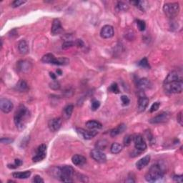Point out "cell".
Listing matches in <instances>:
<instances>
[{
  "label": "cell",
  "instance_id": "13",
  "mask_svg": "<svg viewBox=\"0 0 183 183\" xmlns=\"http://www.w3.org/2000/svg\"><path fill=\"white\" fill-rule=\"evenodd\" d=\"M115 34V30L114 27L111 25H105L102 28L100 31L101 37L104 39H110Z\"/></svg>",
  "mask_w": 183,
  "mask_h": 183
},
{
  "label": "cell",
  "instance_id": "6",
  "mask_svg": "<svg viewBox=\"0 0 183 183\" xmlns=\"http://www.w3.org/2000/svg\"><path fill=\"white\" fill-rule=\"evenodd\" d=\"M170 113L168 112H162L159 113L158 115L154 116L153 118L150 119L149 123L151 124H161V123H165L170 120Z\"/></svg>",
  "mask_w": 183,
  "mask_h": 183
},
{
  "label": "cell",
  "instance_id": "32",
  "mask_svg": "<svg viewBox=\"0 0 183 183\" xmlns=\"http://www.w3.org/2000/svg\"><path fill=\"white\" fill-rule=\"evenodd\" d=\"M133 137H134V136L131 135H128L127 136H125L124 140H123L124 145L126 147L130 145V144L132 143V141H133Z\"/></svg>",
  "mask_w": 183,
  "mask_h": 183
},
{
  "label": "cell",
  "instance_id": "38",
  "mask_svg": "<svg viewBox=\"0 0 183 183\" xmlns=\"http://www.w3.org/2000/svg\"><path fill=\"white\" fill-rule=\"evenodd\" d=\"M75 44V42H72V41H66L63 43L62 44V49H66L70 48V47H73Z\"/></svg>",
  "mask_w": 183,
  "mask_h": 183
},
{
  "label": "cell",
  "instance_id": "39",
  "mask_svg": "<svg viewBox=\"0 0 183 183\" xmlns=\"http://www.w3.org/2000/svg\"><path fill=\"white\" fill-rule=\"evenodd\" d=\"M25 3H26V1H22V0H15V1H14L12 3H11V7L14 8L18 7L21 6L22 4H24Z\"/></svg>",
  "mask_w": 183,
  "mask_h": 183
},
{
  "label": "cell",
  "instance_id": "30",
  "mask_svg": "<svg viewBox=\"0 0 183 183\" xmlns=\"http://www.w3.org/2000/svg\"><path fill=\"white\" fill-rule=\"evenodd\" d=\"M117 8L118 9L119 11H126L129 9V6H128L126 3H125V2H117Z\"/></svg>",
  "mask_w": 183,
  "mask_h": 183
},
{
  "label": "cell",
  "instance_id": "43",
  "mask_svg": "<svg viewBox=\"0 0 183 183\" xmlns=\"http://www.w3.org/2000/svg\"><path fill=\"white\" fill-rule=\"evenodd\" d=\"M182 175H174L173 177V180H175V182H182Z\"/></svg>",
  "mask_w": 183,
  "mask_h": 183
},
{
  "label": "cell",
  "instance_id": "36",
  "mask_svg": "<svg viewBox=\"0 0 183 183\" xmlns=\"http://www.w3.org/2000/svg\"><path fill=\"white\" fill-rule=\"evenodd\" d=\"M99 106H100V102L97 100V99H94L93 101L92 102V110L93 111H96L97 109L99 108Z\"/></svg>",
  "mask_w": 183,
  "mask_h": 183
},
{
  "label": "cell",
  "instance_id": "2",
  "mask_svg": "<svg viewBox=\"0 0 183 183\" xmlns=\"http://www.w3.org/2000/svg\"><path fill=\"white\" fill-rule=\"evenodd\" d=\"M166 172L165 166L160 162L156 163L149 168L148 172L145 175L146 181L149 182H154L162 179Z\"/></svg>",
  "mask_w": 183,
  "mask_h": 183
},
{
  "label": "cell",
  "instance_id": "8",
  "mask_svg": "<svg viewBox=\"0 0 183 183\" xmlns=\"http://www.w3.org/2000/svg\"><path fill=\"white\" fill-rule=\"evenodd\" d=\"M47 146L46 144H42L41 145H39L37 149V153L35 154L34 158H32V160L34 162H38L43 160L44 159L46 158L47 155Z\"/></svg>",
  "mask_w": 183,
  "mask_h": 183
},
{
  "label": "cell",
  "instance_id": "19",
  "mask_svg": "<svg viewBox=\"0 0 183 183\" xmlns=\"http://www.w3.org/2000/svg\"><path fill=\"white\" fill-rule=\"evenodd\" d=\"M42 62L47 64H52V65H57V58H56L52 54H47L42 57Z\"/></svg>",
  "mask_w": 183,
  "mask_h": 183
},
{
  "label": "cell",
  "instance_id": "3",
  "mask_svg": "<svg viewBox=\"0 0 183 183\" xmlns=\"http://www.w3.org/2000/svg\"><path fill=\"white\" fill-rule=\"evenodd\" d=\"M29 115V111H28L27 108L24 104H20L18 107L17 110H16L15 113V116H14V120H15L16 127L20 130L25 129Z\"/></svg>",
  "mask_w": 183,
  "mask_h": 183
},
{
  "label": "cell",
  "instance_id": "22",
  "mask_svg": "<svg viewBox=\"0 0 183 183\" xmlns=\"http://www.w3.org/2000/svg\"><path fill=\"white\" fill-rule=\"evenodd\" d=\"M86 127L90 130L102 129L103 125L98 121L96 120H89L86 122Z\"/></svg>",
  "mask_w": 183,
  "mask_h": 183
},
{
  "label": "cell",
  "instance_id": "21",
  "mask_svg": "<svg viewBox=\"0 0 183 183\" xmlns=\"http://www.w3.org/2000/svg\"><path fill=\"white\" fill-rule=\"evenodd\" d=\"M150 159L151 158L149 155L144 156V158H141L140 160L137 162L136 167L138 169V170H142V169L145 167L146 166L148 165L149 162H150Z\"/></svg>",
  "mask_w": 183,
  "mask_h": 183
},
{
  "label": "cell",
  "instance_id": "45",
  "mask_svg": "<svg viewBox=\"0 0 183 183\" xmlns=\"http://www.w3.org/2000/svg\"><path fill=\"white\" fill-rule=\"evenodd\" d=\"M75 44L76 45V46L79 47H82L83 46H84V42H83L82 40L81 39H77L75 42Z\"/></svg>",
  "mask_w": 183,
  "mask_h": 183
},
{
  "label": "cell",
  "instance_id": "4",
  "mask_svg": "<svg viewBox=\"0 0 183 183\" xmlns=\"http://www.w3.org/2000/svg\"><path fill=\"white\" fill-rule=\"evenodd\" d=\"M164 90L168 94H180L183 89L182 80L174 81L164 84Z\"/></svg>",
  "mask_w": 183,
  "mask_h": 183
},
{
  "label": "cell",
  "instance_id": "24",
  "mask_svg": "<svg viewBox=\"0 0 183 183\" xmlns=\"http://www.w3.org/2000/svg\"><path fill=\"white\" fill-rule=\"evenodd\" d=\"M19 52L22 54H27L29 52V47L25 40H21L18 44Z\"/></svg>",
  "mask_w": 183,
  "mask_h": 183
},
{
  "label": "cell",
  "instance_id": "48",
  "mask_svg": "<svg viewBox=\"0 0 183 183\" xmlns=\"http://www.w3.org/2000/svg\"><path fill=\"white\" fill-rule=\"evenodd\" d=\"M49 75H50V77L52 80H56V78H57V76L54 75V74L53 72H50L49 73Z\"/></svg>",
  "mask_w": 183,
  "mask_h": 183
},
{
  "label": "cell",
  "instance_id": "41",
  "mask_svg": "<svg viewBox=\"0 0 183 183\" xmlns=\"http://www.w3.org/2000/svg\"><path fill=\"white\" fill-rule=\"evenodd\" d=\"M1 142L2 144H11L12 143L14 142V140L13 139H11V138H9V137H2L1 138Z\"/></svg>",
  "mask_w": 183,
  "mask_h": 183
},
{
  "label": "cell",
  "instance_id": "34",
  "mask_svg": "<svg viewBox=\"0 0 183 183\" xmlns=\"http://www.w3.org/2000/svg\"><path fill=\"white\" fill-rule=\"evenodd\" d=\"M109 90H110V92H113V93H115V94H119V93H120V89H119L118 85L116 82H114L110 85V88H109Z\"/></svg>",
  "mask_w": 183,
  "mask_h": 183
},
{
  "label": "cell",
  "instance_id": "28",
  "mask_svg": "<svg viewBox=\"0 0 183 183\" xmlns=\"http://www.w3.org/2000/svg\"><path fill=\"white\" fill-rule=\"evenodd\" d=\"M108 142L106 140H100L99 141L97 142L96 143V148L100 150H103L105 149V148L108 147Z\"/></svg>",
  "mask_w": 183,
  "mask_h": 183
},
{
  "label": "cell",
  "instance_id": "11",
  "mask_svg": "<svg viewBox=\"0 0 183 183\" xmlns=\"http://www.w3.org/2000/svg\"><path fill=\"white\" fill-rule=\"evenodd\" d=\"M14 108V104L11 100L7 98H1L0 99V109L4 113H9Z\"/></svg>",
  "mask_w": 183,
  "mask_h": 183
},
{
  "label": "cell",
  "instance_id": "25",
  "mask_svg": "<svg viewBox=\"0 0 183 183\" xmlns=\"http://www.w3.org/2000/svg\"><path fill=\"white\" fill-rule=\"evenodd\" d=\"M16 89L19 92H24L27 91L28 89H29V87H28L27 83L25 80H21L19 81V82L16 84Z\"/></svg>",
  "mask_w": 183,
  "mask_h": 183
},
{
  "label": "cell",
  "instance_id": "10",
  "mask_svg": "<svg viewBox=\"0 0 183 183\" xmlns=\"http://www.w3.org/2000/svg\"><path fill=\"white\" fill-rule=\"evenodd\" d=\"M76 131L80 137H82L85 140H91L98 134V132H97L96 130H90L89 131V130H86L82 129V128H77Z\"/></svg>",
  "mask_w": 183,
  "mask_h": 183
},
{
  "label": "cell",
  "instance_id": "14",
  "mask_svg": "<svg viewBox=\"0 0 183 183\" xmlns=\"http://www.w3.org/2000/svg\"><path fill=\"white\" fill-rule=\"evenodd\" d=\"M149 104V99L147 97L142 94V95H140L139 99H138V104H137V111L138 112H142L146 110Z\"/></svg>",
  "mask_w": 183,
  "mask_h": 183
},
{
  "label": "cell",
  "instance_id": "15",
  "mask_svg": "<svg viewBox=\"0 0 183 183\" xmlns=\"http://www.w3.org/2000/svg\"><path fill=\"white\" fill-rule=\"evenodd\" d=\"M17 69L21 72H29L32 69V64L27 60H21L17 63Z\"/></svg>",
  "mask_w": 183,
  "mask_h": 183
},
{
  "label": "cell",
  "instance_id": "16",
  "mask_svg": "<svg viewBox=\"0 0 183 183\" xmlns=\"http://www.w3.org/2000/svg\"><path fill=\"white\" fill-rule=\"evenodd\" d=\"M179 80H182V76L179 72H176V71H172V72L169 73L168 75L166 77L165 81H164V84Z\"/></svg>",
  "mask_w": 183,
  "mask_h": 183
},
{
  "label": "cell",
  "instance_id": "50",
  "mask_svg": "<svg viewBox=\"0 0 183 183\" xmlns=\"http://www.w3.org/2000/svg\"><path fill=\"white\" fill-rule=\"evenodd\" d=\"M57 74H58L59 75H62V71L61 70H57Z\"/></svg>",
  "mask_w": 183,
  "mask_h": 183
},
{
  "label": "cell",
  "instance_id": "35",
  "mask_svg": "<svg viewBox=\"0 0 183 183\" xmlns=\"http://www.w3.org/2000/svg\"><path fill=\"white\" fill-rule=\"evenodd\" d=\"M49 87L53 90H58L60 89V84H59L57 81L54 80L49 84Z\"/></svg>",
  "mask_w": 183,
  "mask_h": 183
},
{
  "label": "cell",
  "instance_id": "44",
  "mask_svg": "<svg viewBox=\"0 0 183 183\" xmlns=\"http://www.w3.org/2000/svg\"><path fill=\"white\" fill-rule=\"evenodd\" d=\"M182 112H180L177 115V122L180 123V125L182 126Z\"/></svg>",
  "mask_w": 183,
  "mask_h": 183
},
{
  "label": "cell",
  "instance_id": "49",
  "mask_svg": "<svg viewBox=\"0 0 183 183\" xmlns=\"http://www.w3.org/2000/svg\"><path fill=\"white\" fill-rule=\"evenodd\" d=\"M8 167L10 168V169H15L17 167L15 165H8Z\"/></svg>",
  "mask_w": 183,
  "mask_h": 183
},
{
  "label": "cell",
  "instance_id": "42",
  "mask_svg": "<svg viewBox=\"0 0 183 183\" xmlns=\"http://www.w3.org/2000/svg\"><path fill=\"white\" fill-rule=\"evenodd\" d=\"M32 182L34 183H43L44 182V180L40 177L39 175H36L34 176V178H33Z\"/></svg>",
  "mask_w": 183,
  "mask_h": 183
},
{
  "label": "cell",
  "instance_id": "31",
  "mask_svg": "<svg viewBox=\"0 0 183 183\" xmlns=\"http://www.w3.org/2000/svg\"><path fill=\"white\" fill-rule=\"evenodd\" d=\"M138 65L140 66H141V67L144 68V69H149V67H150V66H149V62H148V60H147V59L146 57H144L142 59H141V60L139 62Z\"/></svg>",
  "mask_w": 183,
  "mask_h": 183
},
{
  "label": "cell",
  "instance_id": "18",
  "mask_svg": "<svg viewBox=\"0 0 183 183\" xmlns=\"http://www.w3.org/2000/svg\"><path fill=\"white\" fill-rule=\"evenodd\" d=\"M151 82L147 78H141V79L138 80L137 82V87L141 91H144V89H149L151 87Z\"/></svg>",
  "mask_w": 183,
  "mask_h": 183
},
{
  "label": "cell",
  "instance_id": "5",
  "mask_svg": "<svg viewBox=\"0 0 183 183\" xmlns=\"http://www.w3.org/2000/svg\"><path fill=\"white\" fill-rule=\"evenodd\" d=\"M180 4L177 2L166 3L163 6V11L168 18L173 19L177 16L180 13Z\"/></svg>",
  "mask_w": 183,
  "mask_h": 183
},
{
  "label": "cell",
  "instance_id": "9",
  "mask_svg": "<svg viewBox=\"0 0 183 183\" xmlns=\"http://www.w3.org/2000/svg\"><path fill=\"white\" fill-rule=\"evenodd\" d=\"M91 158L93 159L94 161L99 163H104L107 160V156L103 151L98 149H92L90 153Z\"/></svg>",
  "mask_w": 183,
  "mask_h": 183
},
{
  "label": "cell",
  "instance_id": "17",
  "mask_svg": "<svg viewBox=\"0 0 183 183\" xmlns=\"http://www.w3.org/2000/svg\"><path fill=\"white\" fill-rule=\"evenodd\" d=\"M62 27L60 20L58 19H54L52 22V26L51 29V32L53 35H57L62 32Z\"/></svg>",
  "mask_w": 183,
  "mask_h": 183
},
{
  "label": "cell",
  "instance_id": "37",
  "mask_svg": "<svg viewBox=\"0 0 183 183\" xmlns=\"http://www.w3.org/2000/svg\"><path fill=\"white\" fill-rule=\"evenodd\" d=\"M160 103L156 102V103H154L152 104L151 108H150V109H149V112H150L151 113L154 112L158 110L159 108H160Z\"/></svg>",
  "mask_w": 183,
  "mask_h": 183
},
{
  "label": "cell",
  "instance_id": "1",
  "mask_svg": "<svg viewBox=\"0 0 183 183\" xmlns=\"http://www.w3.org/2000/svg\"><path fill=\"white\" fill-rule=\"evenodd\" d=\"M51 175L64 182H72L75 170L72 167L64 165L62 167H54L51 169Z\"/></svg>",
  "mask_w": 183,
  "mask_h": 183
},
{
  "label": "cell",
  "instance_id": "40",
  "mask_svg": "<svg viewBox=\"0 0 183 183\" xmlns=\"http://www.w3.org/2000/svg\"><path fill=\"white\" fill-rule=\"evenodd\" d=\"M121 100H122V104L124 106L128 105V104H129L130 103V100L129 97H128L127 96H126V95H122V97H121Z\"/></svg>",
  "mask_w": 183,
  "mask_h": 183
},
{
  "label": "cell",
  "instance_id": "12",
  "mask_svg": "<svg viewBox=\"0 0 183 183\" xmlns=\"http://www.w3.org/2000/svg\"><path fill=\"white\" fill-rule=\"evenodd\" d=\"M62 124V120L60 117H56L52 119L49 121L48 127L50 131L52 132H57L60 129Z\"/></svg>",
  "mask_w": 183,
  "mask_h": 183
},
{
  "label": "cell",
  "instance_id": "29",
  "mask_svg": "<svg viewBox=\"0 0 183 183\" xmlns=\"http://www.w3.org/2000/svg\"><path fill=\"white\" fill-rule=\"evenodd\" d=\"M74 110V106L73 104H68L65 108H64V112L65 115L66 116V117H70L73 112Z\"/></svg>",
  "mask_w": 183,
  "mask_h": 183
},
{
  "label": "cell",
  "instance_id": "20",
  "mask_svg": "<svg viewBox=\"0 0 183 183\" xmlns=\"http://www.w3.org/2000/svg\"><path fill=\"white\" fill-rule=\"evenodd\" d=\"M72 163L76 166H82L87 162V159L81 154H75L72 158Z\"/></svg>",
  "mask_w": 183,
  "mask_h": 183
},
{
  "label": "cell",
  "instance_id": "26",
  "mask_svg": "<svg viewBox=\"0 0 183 183\" xmlns=\"http://www.w3.org/2000/svg\"><path fill=\"white\" fill-rule=\"evenodd\" d=\"M31 175L30 171H25V172H16L12 174L13 177L16 179H27Z\"/></svg>",
  "mask_w": 183,
  "mask_h": 183
},
{
  "label": "cell",
  "instance_id": "47",
  "mask_svg": "<svg viewBox=\"0 0 183 183\" xmlns=\"http://www.w3.org/2000/svg\"><path fill=\"white\" fill-rule=\"evenodd\" d=\"M126 182H135V180H133V178L132 177H128L127 180H126Z\"/></svg>",
  "mask_w": 183,
  "mask_h": 183
},
{
  "label": "cell",
  "instance_id": "33",
  "mask_svg": "<svg viewBox=\"0 0 183 183\" xmlns=\"http://www.w3.org/2000/svg\"><path fill=\"white\" fill-rule=\"evenodd\" d=\"M136 22H137V28H138V30L140 31H141V32L144 31V30H145L146 28L145 22L141 20H137Z\"/></svg>",
  "mask_w": 183,
  "mask_h": 183
},
{
  "label": "cell",
  "instance_id": "23",
  "mask_svg": "<svg viewBox=\"0 0 183 183\" xmlns=\"http://www.w3.org/2000/svg\"><path fill=\"white\" fill-rule=\"evenodd\" d=\"M126 125L125 124H120L117 127L114 128L113 130H112L110 131V136L112 137H115L117 135L121 134L126 130Z\"/></svg>",
  "mask_w": 183,
  "mask_h": 183
},
{
  "label": "cell",
  "instance_id": "7",
  "mask_svg": "<svg viewBox=\"0 0 183 183\" xmlns=\"http://www.w3.org/2000/svg\"><path fill=\"white\" fill-rule=\"evenodd\" d=\"M133 141H134L135 143V149H136L137 151L142 153V152L146 150L147 144L145 141H144L143 137H142L141 135H135L134 137H133Z\"/></svg>",
  "mask_w": 183,
  "mask_h": 183
},
{
  "label": "cell",
  "instance_id": "46",
  "mask_svg": "<svg viewBox=\"0 0 183 183\" xmlns=\"http://www.w3.org/2000/svg\"><path fill=\"white\" fill-rule=\"evenodd\" d=\"M15 165L16 166V167H20V165H22V161L20 160V159H16L15 160Z\"/></svg>",
  "mask_w": 183,
  "mask_h": 183
},
{
  "label": "cell",
  "instance_id": "27",
  "mask_svg": "<svg viewBox=\"0 0 183 183\" xmlns=\"http://www.w3.org/2000/svg\"><path fill=\"white\" fill-rule=\"evenodd\" d=\"M122 148L123 147H122V144H119V143H117V142H115V143H113L111 145L110 151L112 154H117L120 153L121 152H122Z\"/></svg>",
  "mask_w": 183,
  "mask_h": 183
}]
</instances>
